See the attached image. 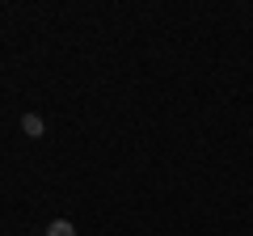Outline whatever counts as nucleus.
Here are the masks:
<instances>
[{
	"label": "nucleus",
	"instance_id": "f257e3e1",
	"mask_svg": "<svg viewBox=\"0 0 253 236\" xmlns=\"http://www.w3.org/2000/svg\"><path fill=\"white\" fill-rule=\"evenodd\" d=\"M46 236H76V228L68 224V219H55V224L46 228Z\"/></svg>",
	"mask_w": 253,
	"mask_h": 236
},
{
	"label": "nucleus",
	"instance_id": "f03ea898",
	"mask_svg": "<svg viewBox=\"0 0 253 236\" xmlns=\"http://www.w3.org/2000/svg\"><path fill=\"white\" fill-rule=\"evenodd\" d=\"M21 127H26V135H42V118H38V114H26Z\"/></svg>",
	"mask_w": 253,
	"mask_h": 236
}]
</instances>
